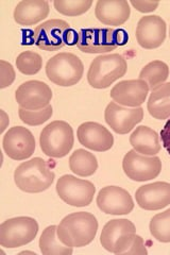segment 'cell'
Wrapping results in <instances>:
<instances>
[{"label":"cell","mask_w":170,"mask_h":255,"mask_svg":"<svg viewBox=\"0 0 170 255\" xmlns=\"http://www.w3.org/2000/svg\"><path fill=\"white\" fill-rule=\"evenodd\" d=\"M98 231V221L87 212L72 213L64 218L58 226L60 241L71 248H81L91 244Z\"/></svg>","instance_id":"cell-1"},{"label":"cell","mask_w":170,"mask_h":255,"mask_svg":"<svg viewBox=\"0 0 170 255\" xmlns=\"http://www.w3.org/2000/svg\"><path fill=\"white\" fill-rule=\"evenodd\" d=\"M55 174L40 157L21 163L14 172L15 184L28 194H38L49 188Z\"/></svg>","instance_id":"cell-2"},{"label":"cell","mask_w":170,"mask_h":255,"mask_svg":"<svg viewBox=\"0 0 170 255\" xmlns=\"http://www.w3.org/2000/svg\"><path fill=\"white\" fill-rule=\"evenodd\" d=\"M129 36L125 30L82 29L79 32L77 47L84 53H105L127 44Z\"/></svg>","instance_id":"cell-3"},{"label":"cell","mask_w":170,"mask_h":255,"mask_svg":"<svg viewBox=\"0 0 170 255\" xmlns=\"http://www.w3.org/2000/svg\"><path fill=\"white\" fill-rule=\"evenodd\" d=\"M127 69V61L123 55L118 53L99 55L91 64L87 81L94 89H108L126 75Z\"/></svg>","instance_id":"cell-4"},{"label":"cell","mask_w":170,"mask_h":255,"mask_svg":"<svg viewBox=\"0 0 170 255\" xmlns=\"http://www.w3.org/2000/svg\"><path fill=\"white\" fill-rule=\"evenodd\" d=\"M74 130L66 122H52L40 132V149L49 157L61 158L66 156L74 147Z\"/></svg>","instance_id":"cell-5"},{"label":"cell","mask_w":170,"mask_h":255,"mask_svg":"<svg viewBox=\"0 0 170 255\" xmlns=\"http://www.w3.org/2000/svg\"><path fill=\"white\" fill-rule=\"evenodd\" d=\"M83 63L74 53H59L46 64V75L48 79L52 83L63 87L76 85L83 77Z\"/></svg>","instance_id":"cell-6"},{"label":"cell","mask_w":170,"mask_h":255,"mask_svg":"<svg viewBox=\"0 0 170 255\" xmlns=\"http://www.w3.org/2000/svg\"><path fill=\"white\" fill-rule=\"evenodd\" d=\"M38 232L37 221L31 217L7 219L0 226V246L7 249L18 248L34 241Z\"/></svg>","instance_id":"cell-7"},{"label":"cell","mask_w":170,"mask_h":255,"mask_svg":"<svg viewBox=\"0 0 170 255\" xmlns=\"http://www.w3.org/2000/svg\"><path fill=\"white\" fill-rule=\"evenodd\" d=\"M134 223L128 219L110 220L102 229L100 244L103 248L114 254H125L135 237Z\"/></svg>","instance_id":"cell-8"},{"label":"cell","mask_w":170,"mask_h":255,"mask_svg":"<svg viewBox=\"0 0 170 255\" xmlns=\"http://www.w3.org/2000/svg\"><path fill=\"white\" fill-rule=\"evenodd\" d=\"M96 187L92 182L65 174L56 183V193L68 205L84 207L90 205L95 196Z\"/></svg>","instance_id":"cell-9"},{"label":"cell","mask_w":170,"mask_h":255,"mask_svg":"<svg viewBox=\"0 0 170 255\" xmlns=\"http://www.w3.org/2000/svg\"><path fill=\"white\" fill-rule=\"evenodd\" d=\"M71 31L69 23L63 19H50L35 28L33 39L39 49L56 51L68 44Z\"/></svg>","instance_id":"cell-10"},{"label":"cell","mask_w":170,"mask_h":255,"mask_svg":"<svg viewBox=\"0 0 170 255\" xmlns=\"http://www.w3.org/2000/svg\"><path fill=\"white\" fill-rule=\"evenodd\" d=\"M123 168L129 179L145 182L156 179L161 173L162 162L158 156H146L133 149L125 155Z\"/></svg>","instance_id":"cell-11"},{"label":"cell","mask_w":170,"mask_h":255,"mask_svg":"<svg viewBox=\"0 0 170 255\" xmlns=\"http://www.w3.org/2000/svg\"><path fill=\"white\" fill-rule=\"evenodd\" d=\"M2 146L10 158L23 161L34 153L35 138L27 128L13 127L4 134Z\"/></svg>","instance_id":"cell-12"},{"label":"cell","mask_w":170,"mask_h":255,"mask_svg":"<svg viewBox=\"0 0 170 255\" xmlns=\"http://www.w3.org/2000/svg\"><path fill=\"white\" fill-rule=\"evenodd\" d=\"M15 99L22 109L40 110L49 106L52 99V91L45 82L31 80L18 87L15 93Z\"/></svg>","instance_id":"cell-13"},{"label":"cell","mask_w":170,"mask_h":255,"mask_svg":"<svg viewBox=\"0 0 170 255\" xmlns=\"http://www.w3.org/2000/svg\"><path fill=\"white\" fill-rule=\"evenodd\" d=\"M144 118V110L139 108H124L116 102H111L104 112V119L111 129L118 134H127L134 129Z\"/></svg>","instance_id":"cell-14"},{"label":"cell","mask_w":170,"mask_h":255,"mask_svg":"<svg viewBox=\"0 0 170 255\" xmlns=\"http://www.w3.org/2000/svg\"><path fill=\"white\" fill-rule=\"evenodd\" d=\"M96 201L99 210L108 215H128L134 209L131 195L118 186L103 187Z\"/></svg>","instance_id":"cell-15"},{"label":"cell","mask_w":170,"mask_h":255,"mask_svg":"<svg viewBox=\"0 0 170 255\" xmlns=\"http://www.w3.org/2000/svg\"><path fill=\"white\" fill-rule=\"evenodd\" d=\"M135 35L145 49H156L166 38V22L158 15L144 16L137 23Z\"/></svg>","instance_id":"cell-16"},{"label":"cell","mask_w":170,"mask_h":255,"mask_svg":"<svg viewBox=\"0 0 170 255\" xmlns=\"http://www.w3.org/2000/svg\"><path fill=\"white\" fill-rule=\"evenodd\" d=\"M149 93V86L143 80H126L113 87L110 96L119 106L139 108L145 102Z\"/></svg>","instance_id":"cell-17"},{"label":"cell","mask_w":170,"mask_h":255,"mask_svg":"<svg viewBox=\"0 0 170 255\" xmlns=\"http://www.w3.org/2000/svg\"><path fill=\"white\" fill-rule=\"evenodd\" d=\"M77 136L81 145L98 152L108 151L114 145V137L111 132L98 123L82 124L78 128Z\"/></svg>","instance_id":"cell-18"},{"label":"cell","mask_w":170,"mask_h":255,"mask_svg":"<svg viewBox=\"0 0 170 255\" xmlns=\"http://www.w3.org/2000/svg\"><path fill=\"white\" fill-rule=\"evenodd\" d=\"M136 202L146 211H159L170 204V184L155 182L141 186L135 194Z\"/></svg>","instance_id":"cell-19"},{"label":"cell","mask_w":170,"mask_h":255,"mask_svg":"<svg viewBox=\"0 0 170 255\" xmlns=\"http://www.w3.org/2000/svg\"><path fill=\"white\" fill-rule=\"evenodd\" d=\"M95 14L104 25L118 27L130 18L131 9L126 0H99L96 3Z\"/></svg>","instance_id":"cell-20"},{"label":"cell","mask_w":170,"mask_h":255,"mask_svg":"<svg viewBox=\"0 0 170 255\" xmlns=\"http://www.w3.org/2000/svg\"><path fill=\"white\" fill-rule=\"evenodd\" d=\"M49 14L46 0H22L14 10V20L20 26H32L45 19Z\"/></svg>","instance_id":"cell-21"},{"label":"cell","mask_w":170,"mask_h":255,"mask_svg":"<svg viewBox=\"0 0 170 255\" xmlns=\"http://www.w3.org/2000/svg\"><path fill=\"white\" fill-rule=\"evenodd\" d=\"M130 143L133 149L144 155H156L160 152V137L151 128L141 126L131 134Z\"/></svg>","instance_id":"cell-22"},{"label":"cell","mask_w":170,"mask_h":255,"mask_svg":"<svg viewBox=\"0 0 170 255\" xmlns=\"http://www.w3.org/2000/svg\"><path fill=\"white\" fill-rule=\"evenodd\" d=\"M147 108L149 114L159 121L170 117V82L161 84L152 90Z\"/></svg>","instance_id":"cell-23"},{"label":"cell","mask_w":170,"mask_h":255,"mask_svg":"<svg viewBox=\"0 0 170 255\" xmlns=\"http://www.w3.org/2000/svg\"><path fill=\"white\" fill-rule=\"evenodd\" d=\"M70 170L80 177H90L98 168L96 156L84 149H78L69 157Z\"/></svg>","instance_id":"cell-24"},{"label":"cell","mask_w":170,"mask_h":255,"mask_svg":"<svg viewBox=\"0 0 170 255\" xmlns=\"http://www.w3.org/2000/svg\"><path fill=\"white\" fill-rule=\"evenodd\" d=\"M58 227L50 226L44 230L39 238V249L44 255H69L72 254V248L64 245L59 237H56Z\"/></svg>","instance_id":"cell-25"},{"label":"cell","mask_w":170,"mask_h":255,"mask_svg":"<svg viewBox=\"0 0 170 255\" xmlns=\"http://www.w3.org/2000/svg\"><path fill=\"white\" fill-rule=\"evenodd\" d=\"M169 76V67L162 61H153L146 65L140 74V79L148 84L149 90H155L163 84Z\"/></svg>","instance_id":"cell-26"},{"label":"cell","mask_w":170,"mask_h":255,"mask_svg":"<svg viewBox=\"0 0 170 255\" xmlns=\"http://www.w3.org/2000/svg\"><path fill=\"white\" fill-rule=\"evenodd\" d=\"M150 233L161 243H170V209L157 214L150 221Z\"/></svg>","instance_id":"cell-27"},{"label":"cell","mask_w":170,"mask_h":255,"mask_svg":"<svg viewBox=\"0 0 170 255\" xmlns=\"http://www.w3.org/2000/svg\"><path fill=\"white\" fill-rule=\"evenodd\" d=\"M43 59L34 51H23L16 59V67L21 74L33 76L42 69Z\"/></svg>","instance_id":"cell-28"},{"label":"cell","mask_w":170,"mask_h":255,"mask_svg":"<svg viewBox=\"0 0 170 255\" xmlns=\"http://www.w3.org/2000/svg\"><path fill=\"white\" fill-rule=\"evenodd\" d=\"M92 4V0H54L53 1L55 10L66 16L82 15L91 9Z\"/></svg>","instance_id":"cell-29"},{"label":"cell","mask_w":170,"mask_h":255,"mask_svg":"<svg viewBox=\"0 0 170 255\" xmlns=\"http://www.w3.org/2000/svg\"><path fill=\"white\" fill-rule=\"evenodd\" d=\"M52 114H53V110L50 105L47 106L44 109L35 110V111L26 110L22 108L18 109V115H19L20 121L28 126L43 125L47 121H49Z\"/></svg>","instance_id":"cell-30"},{"label":"cell","mask_w":170,"mask_h":255,"mask_svg":"<svg viewBox=\"0 0 170 255\" xmlns=\"http://www.w3.org/2000/svg\"><path fill=\"white\" fill-rule=\"evenodd\" d=\"M15 80V70L10 63L0 61V89L10 86Z\"/></svg>","instance_id":"cell-31"},{"label":"cell","mask_w":170,"mask_h":255,"mask_svg":"<svg viewBox=\"0 0 170 255\" xmlns=\"http://www.w3.org/2000/svg\"><path fill=\"white\" fill-rule=\"evenodd\" d=\"M148 251L146 249L144 239L140 235H135L131 246L125 252V254H147Z\"/></svg>","instance_id":"cell-32"},{"label":"cell","mask_w":170,"mask_h":255,"mask_svg":"<svg viewBox=\"0 0 170 255\" xmlns=\"http://www.w3.org/2000/svg\"><path fill=\"white\" fill-rule=\"evenodd\" d=\"M131 4L135 9L142 13H150L157 10L160 2L159 1H140V0H132Z\"/></svg>","instance_id":"cell-33"},{"label":"cell","mask_w":170,"mask_h":255,"mask_svg":"<svg viewBox=\"0 0 170 255\" xmlns=\"http://www.w3.org/2000/svg\"><path fill=\"white\" fill-rule=\"evenodd\" d=\"M161 138L163 147L167 151V153L170 155V119H168L164 128L161 131Z\"/></svg>","instance_id":"cell-34"},{"label":"cell","mask_w":170,"mask_h":255,"mask_svg":"<svg viewBox=\"0 0 170 255\" xmlns=\"http://www.w3.org/2000/svg\"><path fill=\"white\" fill-rule=\"evenodd\" d=\"M0 114H1V129H0V133H3V131L6 129L7 125H9V116L5 114V112L3 110L0 111Z\"/></svg>","instance_id":"cell-35"},{"label":"cell","mask_w":170,"mask_h":255,"mask_svg":"<svg viewBox=\"0 0 170 255\" xmlns=\"http://www.w3.org/2000/svg\"><path fill=\"white\" fill-rule=\"evenodd\" d=\"M19 254H35L34 252H29V251H23V252H20Z\"/></svg>","instance_id":"cell-36"},{"label":"cell","mask_w":170,"mask_h":255,"mask_svg":"<svg viewBox=\"0 0 170 255\" xmlns=\"http://www.w3.org/2000/svg\"><path fill=\"white\" fill-rule=\"evenodd\" d=\"M169 36H170V28H169Z\"/></svg>","instance_id":"cell-37"}]
</instances>
